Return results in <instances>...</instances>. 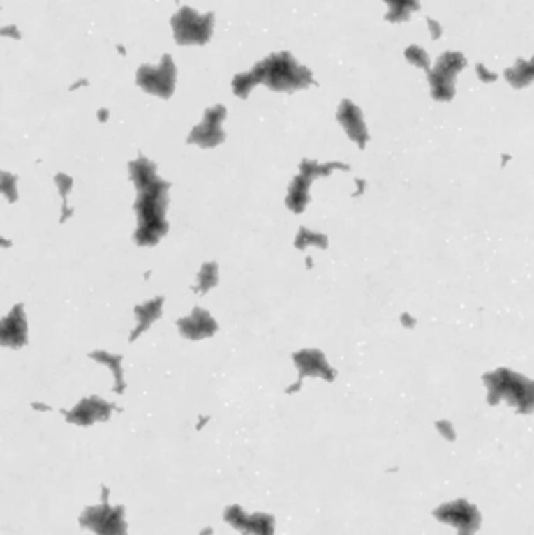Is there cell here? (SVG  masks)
Masks as SVG:
<instances>
[{
	"mask_svg": "<svg viewBox=\"0 0 534 535\" xmlns=\"http://www.w3.org/2000/svg\"><path fill=\"white\" fill-rule=\"evenodd\" d=\"M177 324L180 327V332L191 340L210 337L216 331L215 321L210 318L207 312L201 310V308H195L190 318L180 319Z\"/></svg>",
	"mask_w": 534,
	"mask_h": 535,
	"instance_id": "2",
	"label": "cell"
},
{
	"mask_svg": "<svg viewBox=\"0 0 534 535\" xmlns=\"http://www.w3.org/2000/svg\"><path fill=\"white\" fill-rule=\"evenodd\" d=\"M295 362H297V365L299 366V371H301L302 376L304 375H325L323 371H320L321 368H318L321 362H323V359H321V354L317 351L298 352L297 356H295Z\"/></svg>",
	"mask_w": 534,
	"mask_h": 535,
	"instance_id": "5",
	"label": "cell"
},
{
	"mask_svg": "<svg viewBox=\"0 0 534 535\" xmlns=\"http://www.w3.org/2000/svg\"><path fill=\"white\" fill-rule=\"evenodd\" d=\"M131 176L137 185L138 201V230L140 244H156L166 234L168 224L165 221L166 202H168V183L157 179L156 167L144 158L131 165Z\"/></svg>",
	"mask_w": 534,
	"mask_h": 535,
	"instance_id": "1",
	"label": "cell"
},
{
	"mask_svg": "<svg viewBox=\"0 0 534 535\" xmlns=\"http://www.w3.org/2000/svg\"><path fill=\"white\" fill-rule=\"evenodd\" d=\"M2 333H8L6 337H2L3 345L15 347L24 345L25 335H27V324H25L21 306H17L15 310L11 312L10 317L3 321Z\"/></svg>",
	"mask_w": 534,
	"mask_h": 535,
	"instance_id": "3",
	"label": "cell"
},
{
	"mask_svg": "<svg viewBox=\"0 0 534 535\" xmlns=\"http://www.w3.org/2000/svg\"><path fill=\"white\" fill-rule=\"evenodd\" d=\"M91 357L96 359V360H99V362H102V363H108V365H110L112 371H117V375H118V382H121V375H122V371H121V368H119V363H121V357H119V356H110V354H107V352H93V354H91Z\"/></svg>",
	"mask_w": 534,
	"mask_h": 535,
	"instance_id": "7",
	"label": "cell"
},
{
	"mask_svg": "<svg viewBox=\"0 0 534 535\" xmlns=\"http://www.w3.org/2000/svg\"><path fill=\"white\" fill-rule=\"evenodd\" d=\"M162 304H163V299L162 298H157V299H154L151 302H147V304H144V306L137 307L138 326H137V329H135V332H133V335L131 337V340H133L141 332H144L146 329L152 324V321H156L158 318Z\"/></svg>",
	"mask_w": 534,
	"mask_h": 535,
	"instance_id": "4",
	"label": "cell"
},
{
	"mask_svg": "<svg viewBox=\"0 0 534 535\" xmlns=\"http://www.w3.org/2000/svg\"><path fill=\"white\" fill-rule=\"evenodd\" d=\"M216 274L218 269L215 263H207L201 271V276H199V289L201 292H207L210 287H214L216 283Z\"/></svg>",
	"mask_w": 534,
	"mask_h": 535,
	"instance_id": "6",
	"label": "cell"
}]
</instances>
